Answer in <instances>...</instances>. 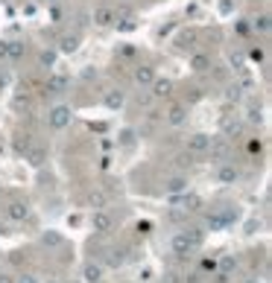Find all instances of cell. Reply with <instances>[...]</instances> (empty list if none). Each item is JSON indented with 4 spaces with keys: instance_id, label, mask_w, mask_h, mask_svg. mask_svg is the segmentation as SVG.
I'll list each match as a JSON object with an SVG mask.
<instances>
[{
    "instance_id": "1",
    "label": "cell",
    "mask_w": 272,
    "mask_h": 283,
    "mask_svg": "<svg viewBox=\"0 0 272 283\" xmlns=\"http://www.w3.org/2000/svg\"><path fill=\"white\" fill-rule=\"evenodd\" d=\"M193 248H196V245L190 242V236H187V233H176V236H173V251H176L179 257H187Z\"/></svg>"
},
{
    "instance_id": "2",
    "label": "cell",
    "mask_w": 272,
    "mask_h": 283,
    "mask_svg": "<svg viewBox=\"0 0 272 283\" xmlns=\"http://www.w3.org/2000/svg\"><path fill=\"white\" fill-rule=\"evenodd\" d=\"M91 225H94V231H97V233H108L114 222H111V216H108V213H94Z\"/></svg>"
},
{
    "instance_id": "3",
    "label": "cell",
    "mask_w": 272,
    "mask_h": 283,
    "mask_svg": "<svg viewBox=\"0 0 272 283\" xmlns=\"http://www.w3.org/2000/svg\"><path fill=\"white\" fill-rule=\"evenodd\" d=\"M27 216H30V207H27L24 201H15V204L9 207V219H15V222H24Z\"/></svg>"
},
{
    "instance_id": "4",
    "label": "cell",
    "mask_w": 272,
    "mask_h": 283,
    "mask_svg": "<svg viewBox=\"0 0 272 283\" xmlns=\"http://www.w3.org/2000/svg\"><path fill=\"white\" fill-rule=\"evenodd\" d=\"M85 280L88 283H100L102 280V266H100V263H94V260H91V263L85 266Z\"/></svg>"
},
{
    "instance_id": "5",
    "label": "cell",
    "mask_w": 272,
    "mask_h": 283,
    "mask_svg": "<svg viewBox=\"0 0 272 283\" xmlns=\"http://www.w3.org/2000/svg\"><path fill=\"white\" fill-rule=\"evenodd\" d=\"M41 242H44L47 248H62V245H65V239H62V233H56V231H47L44 236H41Z\"/></svg>"
},
{
    "instance_id": "6",
    "label": "cell",
    "mask_w": 272,
    "mask_h": 283,
    "mask_svg": "<svg viewBox=\"0 0 272 283\" xmlns=\"http://www.w3.org/2000/svg\"><path fill=\"white\" fill-rule=\"evenodd\" d=\"M105 260H108V266H111V268H117V266H123V263H126L123 251H117V248H111V251H108V257H105Z\"/></svg>"
},
{
    "instance_id": "7",
    "label": "cell",
    "mask_w": 272,
    "mask_h": 283,
    "mask_svg": "<svg viewBox=\"0 0 272 283\" xmlns=\"http://www.w3.org/2000/svg\"><path fill=\"white\" fill-rule=\"evenodd\" d=\"M185 233H187V236H190V242H193L196 248L202 245V231H199V228H190V231H185Z\"/></svg>"
},
{
    "instance_id": "8",
    "label": "cell",
    "mask_w": 272,
    "mask_h": 283,
    "mask_svg": "<svg viewBox=\"0 0 272 283\" xmlns=\"http://www.w3.org/2000/svg\"><path fill=\"white\" fill-rule=\"evenodd\" d=\"M220 266H222V271H231V268L237 266V260H234V257H222Z\"/></svg>"
},
{
    "instance_id": "9",
    "label": "cell",
    "mask_w": 272,
    "mask_h": 283,
    "mask_svg": "<svg viewBox=\"0 0 272 283\" xmlns=\"http://www.w3.org/2000/svg\"><path fill=\"white\" fill-rule=\"evenodd\" d=\"M167 190H170V193H179V190H185V181H182V178H176V181L167 184Z\"/></svg>"
},
{
    "instance_id": "10",
    "label": "cell",
    "mask_w": 272,
    "mask_h": 283,
    "mask_svg": "<svg viewBox=\"0 0 272 283\" xmlns=\"http://www.w3.org/2000/svg\"><path fill=\"white\" fill-rule=\"evenodd\" d=\"M220 178H222V181H234V178H237V172H234V169H222Z\"/></svg>"
},
{
    "instance_id": "11",
    "label": "cell",
    "mask_w": 272,
    "mask_h": 283,
    "mask_svg": "<svg viewBox=\"0 0 272 283\" xmlns=\"http://www.w3.org/2000/svg\"><path fill=\"white\" fill-rule=\"evenodd\" d=\"M15 283H38V277H33V274H21Z\"/></svg>"
},
{
    "instance_id": "12",
    "label": "cell",
    "mask_w": 272,
    "mask_h": 283,
    "mask_svg": "<svg viewBox=\"0 0 272 283\" xmlns=\"http://www.w3.org/2000/svg\"><path fill=\"white\" fill-rule=\"evenodd\" d=\"M164 283H182V277H179V274H173V271H170V274H164Z\"/></svg>"
},
{
    "instance_id": "13",
    "label": "cell",
    "mask_w": 272,
    "mask_h": 283,
    "mask_svg": "<svg viewBox=\"0 0 272 283\" xmlns=\"http://www.w3.org/2000/svg\"><path fill=\"white\" fill-rule=\"evenodd\" d=\"M217 283H228V274H225V271H220V274H217Z\"/></svg>"
},
{
    "instance_id": "14",
    "label": "cell",
    "mask_w": 272,
    "mask_h": 283,
    "mask_svg": "<svg viewBox=\"0 0 272 283\" xmlns=\"http://www.w3.org/2000/svg\"><path fill=\"white\" fill-rule=\"evenodd\" d=\"M0 283H15V280H12L9 274H0Z\"/></svg>"
},
{
    "instance_id": "15",
    "label": "cell",
    "mask_w": 272,
    "mask_h": 283,
    "mask_svg": "<svg viewBox=\"0 0 272 283\" xmlns=\"http://www.w3.org/2000/svg\"><path fill=\"white\" fill-rule=\"evenodd\" d=\"M246 283H260V280H257V277H249V280H246Z\"/></svg>"
},
{
    "instance_id": "16",
    "label": "cell",
    "mask_w": 272,
    "mask_h": 283,
    "mask_svg": "<svg viewBox=\"0 0 272 283\" xmlns=\"http://www.w3.org/2000/svg\"><path fill=\"white\" fill-rule=\"evenodd\" d=\"M47 283H62V280H56V277H47Z\"/></svg>"
}]
</instances>
